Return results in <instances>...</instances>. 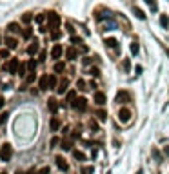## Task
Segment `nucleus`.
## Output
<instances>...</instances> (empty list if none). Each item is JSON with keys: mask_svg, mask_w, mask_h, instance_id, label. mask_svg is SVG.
Instances as JSON below:
<instances>
[{"mask_svg": "<svg viewBox=\"0 0 169 174\" xmlns=\"http://www.w3.org/2000/svg\"><path fill=\"white\" fill-rule=\"evenodd\" d=\"M138 51H140V45L136 42H131V55H138Z\"/></svg>", "mask_w": 169, "mask_h": 174, "instance_id": "a878e982", "label": "nucleus"}, {"mask_svg": "<svg viewBox=\"0 0 169 174\" xmlns=\"http://www.w3.org/2000/svg\"><path fill=\"white\" fill-rule=\"evenodd\" d=\"M0 56L2 58H9V49H2V51H0Z\"/></svg>", "mask_w": 169, "mask_h": 174, "instance_id": "a19ab883", "label": "nucleus"}, {"mask_svg": "<svg viewBox=\"0 0 169 174\" xmlns=\"http://www.w3.org/2000/svg\"><path fill=\"white\" fill-rule=\"evenodd\" d=\"M62 53H64V49H62V45H60V44H55V45H53V49H51V58H60L62 56Z\"/></svg>", "mask_w": 169, "mask_h": 174, "instance_id": "1a4fd4ad", "label": "nucleus"}, {"mask_svg": "<svg viewBox=\"0 0 169 174\" xmlns=\"http://www.w3.org/2000/svg\"><path fill=\"white\" fill-rule=\"evenodd\" d=\"M64 151H73V145L69 143V141H62V145H60Z\"/></svg>", "mask_w": 169, "mask_h": 174, "instance_id": "cd10ccee", "label": "nucleus"}, {"mask_svg": "<svg viewBox=\"0 0 169 174\" xmlns=\"http://www.w3.org/2000/svg\"><path fill=\"white\" fill-rule=\"evenodd\" d=\"M64 69H66V64L64 62H56L55 64V73H62Z\"/></svg>", "mask_w": 169, "mask_h": 174, "instance_id": "5701e85b", "label": "nucleus"}, {"mask_svg": "<svg viewBox=\"0 0 169 174\" xmlns=\"http://www.w3.org/2000/svg\"><path fill=\"white\" fill-rule=\"evenodd\" d=\"M122 67H124V71H126V73H129V69H131V62H129V58H124Z\"/></svg>", "mask_w": 169, "mask_h": 174, "instance_id": "b1692460", "label": "nucleus"}, {"mask_svg": "<svg viewBox=\"0 0 169 174\" xmlns=\"http://www.w3.org/2000/svg\"><path fill=\"white\" fill-rule=\"evenodd\" d=\"M18 67H20L18 60H17V58H11L9 64H7V71H9L11 75H17V73H18Z\"/></svg>", "mask_w": 169, "mask_h": 174, "instance_id": "39448f33", "label": "nucleus"}, {"mask_svg": "<svg viewBox=\"0 0 169 174\" xmlns=\"http://www.w3.org/2000/svg\"><path fill=\"white\" fill-rule=\"evenodd\" d=\"M138 174H142V172H138Z\"/></svg>", "mask_w": 169, "mask_h": 174, "instance_id": "13d9d810", "label": "nucleus"}, {"mask_svg": "<svg viewBox=\"0 0 169 174\" xmlns=\"http://www.w3.org/2000/svg\"><path fill=\"white\" fill-rule=\"evenodd\" d=\"M38 47H40V45H38V40H35V42H31V45L27 47V55H31V56H35V55L38 53Z\"/></svg>", "mask_w": 169, "mask_h": 174, "instance_id": "9b49d317", "label": "nucleus"}, {"mask_svg": "<svg viewBox=\"0 0 169 174\" xmlns=\"http://www.w3.org/2000/svg\"><path fill=\"white\" fill-rule=\"evenodd\" d=\"M106 118H107V113H106V111H98V120H100V122H104Z\"/></svg>", "mask_w": 169, "mask_h": 174, "instance_id": "c9c22d12", "label": "nucleus"}, {"mask_svg": "<svg viewBox=\"0 0 169 174\" xmlns=\"http://www.w3.org/2000/svg\"><path fill=\"white\" fill-rule=\"evenodd\" d=\"M0 42H2V38H0Z\"/></svg>", "mask_w": 169, "mask_h": 174, "instance_id": "4d7b16f0", "label": "nucleus"}, {"mask_svg": "<svg viewBox=\"0 0 169 174\" xmlns=\"http://www.w3.org/2000/svg\"><path fill=\"white\" fill-rule=\"evenodd\" d=\"M106 29H107V31L116 29V22H115V20H107V22H106Z\"/></svg>", "mask_w": 169, "mask_h": 174, "instance_id": "393cba45", "label": "nucleus"}, {"mask_svg": "<svg viewBox=\"0 0 169 174\" xmlns=\"http://www.w3.org/2000/svg\"><path fill=\"white\" fill-rule=\"evenodd\" d=\"M60 35H62L60 31H53V35H51V37H53V40H58V38H60Z\"/></svg>", "mask_w": 169, "mask_h": 174, "instance_id": "de8ad7c7", "label": "nucleus"}, {"mask_svg": "<svg viewBox=\"0 0 169 174\" xmlns=\"http://www.w3.org/2000/svg\"><path fill=\"white\" fill-rule=\"evenodd\" d=\"M71 42H73V44H78V45H80V44H82V38H80V37H73V38H71Z\"/></svg>", "mask_w": 169, "mask_h": 174, "instance_id": "a18cd8bd", "label": "nucleus"}, {"mask_svg": "<svg viewBox=\"0 0 169 174\" xmlns=\"http://www.w3.org/2000/svg\"><path fill=\"white\" fill-rule=\"evenodd\" d=\"M38 22V24H42V22H44V20H46V15H38L37 18H35Z\"/></svg>", "mask_w": 169, "mask_h": 174, "instance_id": "09e8293b", "label": "nucleus"}, {"mask_svg": "<svg viewBox=\"0 0 169 174\" xmlns=\"http://www.w3.org/2000/svg\"><path fill=\"white\" fill-rule=\"evenodd\" d=\"M160 24H162L164 27H167V25H169V18L166 17V15H162V17H160Z\"/></svg>", "mask_w": 169, "mask_h": 174, "instance_id": "c756f323", "label": "nucleus"}, {"mask_svg": "<svg viewBox=\"0 0 169 174\" xmlns=\"http://www.w3.org/2000/svg\"><path fill=\"white\" fill-rule=\"evenodd\" d=\"M67 85H69V80H62L60 85L56 87V93H58V95H64V93L67 91Z\"/></svg>", "mask_w": 169, "mask_h": 174, "instance_id": "f8f14e48", "label": "nucleus"}, {"mask_svg": "<svg viewBox=\"0 0 169 174\" xmlns=\"http://www.w3.org/2000/svg\"><path fill=\"white\" fill-rule=\"evenodd\" d=\"M49 83H51V89L56 87V76H55V75H51V76H49Z\"/></svg>", "mask_w": 169, "mask_h": 174, "instance_id": "4c0bfd02", "label": "nucleus"}, {"mask_svg": "<svg viewBox=\"0 0 169 174\" xmlns=\"http://www.w3.org/2000/svg\"><path fill=\"white\" fill-rule=\"evenodd\" d=\"M75 96H76L75 91H69V93H67V102H73V103H75Z\"/></svg>", "mask_w": 169, "mask_h": 174, "instance_id": "473e14b6", "label": "nucleus"}, {"mask_svg": "<svg viewBox=\"0 0 169 174\" xmlns=\"http://www.w3.org/2000/svg\"><path fill=\"white\" fill-rule=\"evenodd\" d=\"M11 158H13V147H11V143H4L2 149H0V160L2 161H9Z\"/></svg>", "mask_w": 169, "mask_h": 174, "instance_id": "f257e3e1", "label": "nucleus"}, {"mask_svg": "<svg viewBox=\"0 0 169 174\" xmlns=\"http://www.w3.org/2000/svg\"><path fill=\"white\" fill-rule=\"evenodd\" d=\"M7 29H9L11 33H18V31H20V25L17 24V22H11V24L7 25Z\"/></svg>", "mask_w": 169, "mask_h": 174, "instance_id": "412c9836", "label": "nucleus"}, {"mask_svg": "<svg viewBox=\"0 0 169 174\" xmlns=\"http://www.w3.org/2000/svg\"><path fill=\"white\" fill-rule=\"evenodd\" d=\"M104 18L111 20V15H109V13H106V11H98V13H96V20H104Z\"/></svg>", "mask_w": 169, "mask_h": 174, "instance_id": "aec40b11", "label": "nucleus"}, {"mask_svg": "<svg viewBox=\"0 0 169 174\" xmlns=\"http://www.w3.org/2000/svg\"><path fill=\"white\" fill-rule=\"evenodd\" d=\"M31 35H33V29L31 27H26L24 29V38H31Z\"/></svg>", "mask_w": 169, "mask_h": 174, "instance_id": "c85d7f7f", "label": "nucleus"}, {"mask_svg": "<svg viewBox=\"0 0 169 174\" xmlns=\"http://www.w3.org/2000/svg\"><path fill=\"white\" fill-rule=\"evenodd\" d=\"M66 56H67V60H76V49L75 47H67L66 49Z\"/></svg>", "mask_w": 169, "mask_h": 174, "instance_id": "2eb2a0df", "label": "nucleus"}, {"mask_svg": "<svg viewBox=\"0 0 169 174\" xmlns=\"http://www.w3.org/2000/svg\"><path fill=\"white\" fill-rule=\"evenodd\" d=\"M38 174H51V171H49V167H44V169L38 171Z\"/></svg>", "mask_w": 169, "mask_h": 174, "instance_id": "c03bdc74", "label": "nucleus"}, {"mask_svg": "<svg viewBox=\"0 0 169 174\" xmlns=\"http://www.w3.org/2000/svg\"><path fill=\"white\" fill-rule=\"evenodd\" d=\"M27 174H38V172L35 171V169H29V171H27Z\"/></svg>", "mask_w": 169, "mask_h": 174, "instance_id": "603ef678", "label": "nucleus"}, {"mask_svg": "<svg viewBox=\"0 0 169 174\" xmlns=\"http://www.w3.org/2000/svg\"><path fill=\"white\" fill-rule=\"evenodd\" d=\"M35 69H37V62H35V58H31V60L27 62V71H29V73H35Z\"/></svg>", "mask_w": 169, "mask_h": 174, "instance_id": "6ab92c4d", "label": "nucleus"}, {"mask_svg": "<svg viewBox=\"0 0 169 174\" xmlns=\"http://www.w3.org/2000/svg\"><path fill=\"white\" fill-rule=\"evenodd\" d=\"M104 44H106L107 47H113V49H116V47H118V40H116V38H106V40H104Z\"/></svg>", "mask_w": 169, "mask_h": 174, "instance_id": "dca6fc26", "label": "nucleus"}, {"mask_svg": "<svg viewBox=\"0 0 169 174\" xmlns=\"http://www.w3.org/2000/svg\"><path fill=\"white\" fill-rule=\"evenodd\" d=\"M129 100H131V96H129V93H127V91H118L115 102H116V103H127Z\"/></svg>", "mask_w": 169, "mask_h": 174, "instance_id": "20e7f679", "label": "nucleus"}, {"mask_svg": "<svg viewBox=\"0 0 169 174\" xmlns=\"http://www.w3.org/2000/svg\"><path fill=\"white\" fill-rule=\"evenodd\" d=\"M47 109H49V111H51L53 114H55L56 111H58V103H56L55 98H49V100H47Z\"/></svg>", "mask_w": 169, "mask_h": 174, "instance_id": "ddd939ff", "label": "nucleus"}, {"mask_svg": "<svg viewBox=\"0 0 169 174\" xmlns=\"http://www.w3.org/2000/svg\"><path fill=\"white\" fill-rule=\"evenodd\" d=\"M7 116H9V113H2V114H0V125H4V123L7 122Z\"/></svg>", "mask_w": 169, "mask_h": 174, "instance_id": "7c9ffc66", "label": "nucleus"}, {"mask_svg": "<svg viewBox=\"0 0 169 174\" xmlns=\"http://www.w3.org/2000/svg\"><path fill=\"white\" fill-rule=\"evenodd\" d=\"M76 87H78V89H86V82H84V80H78V82H76Z\"/></svg>", "mask_w": 169, "mask_h": 174, "instance_id": "37998d69", "label": "nucleus"}, {"mask_svg": "<svg viewBox=\"0 0 169 174\" xmlns=\"http://www.w3.org/2000/svg\"><path fill=\"white\" fill-rule=\"evenodd\" d=\"M133 11H135V15H136V17H138L140 20H146V15H144V13H142V11L138 9V7H133Z\"/></svg>", "mask_w": 169, "mask_h": 174, "instance_id": "bb28decb", "label": "nucleus"}, {"mask_svg": "<svg viewBox=\"0 0 169 174\" xmlns=\"http://www.w3.org/2000/svg\"><path fill=\"white\" fill-rule=\"evenodd\" d=\"M47 18H49V25H51V29H56V27L60 25V22H62V20H60V17L56 15L55 11H51V13L47 15Z\"/></svg>", "mask_w": 169, "mask_h": 174, "instance_id": "7ed1b4c3", "label": "nucleus"}, {"mask_svg": "<svg viewBox=\"0 0 169 174\" xmlns=\"http://www.w3.org/2000/svg\"><path fill=\"white\" fill-rule=\"evenodd\" d=\"M129 120H131V111H129V109H126V107H124V109H120V111H118V122L127 123Z\"/></svg>", "mask_w": 169, "mask_h": 174, "instance_id": "f03ea898", "label": "nucleus"}, {"mask_svg": "<svg viewBox=\"0 0 169 174\" xmlns=\"http://www.w3.org/2000/svg\"><path fill=\"white\" fill-rule=\"evenodd\" d=\"M73 156H75L76 161H84V160H86V154L80 153V151H73Z\"/></svg>", "mask_w": 169, "mask_h": 174, "instance_id": "4be33fe9", "label": "nucleus"}, {"mask_svg": "<svg viewBox=\"0 0 169 174\" xmlns=\"http://www.w3.org/2000/svg\"><path fill=\"white\" fill-rule=\"evenodd\" d=\"M26 67H27V65H24V64H20V67H18V73H17V75H20V76H24V75H26Z\"/></svg>", "mask_w": 169, "mask_h": 174, "instance_id": "f704fd0d", "label": "nucleus"}, {"mask_svg": "<svg viewBox=\"0 0 169 174\" xmlns=\"http://www.w3.org/2000/svg\"><path fill=\"white\" fill-rule=\"evenodd\" d=\"M151 154H153V158H155V160H156L158 163L162 161V154L158 153V149H156V147H153V149H151Z\"/></svg>", "mask_w": 169, "mask_h": 174, "instance_id": "a211bd4d", "label": "nucleus"}, {"mask_svg": "<svg viewBox=\"0 0 169 174\" xmlns=\"http://www.w3.org/2000/svg\"><path fill=\"white\" fill-rule=\"evenodd\" d=\"M147 6L151 7V11H156V9H158V6H156V2H151V0H147Z\"/></svg>", "mask_w": 169, "mask_h": 174, "instance_id": "58836bf2", "label": "nucleus"}, {"mask_svg": "<svg viewBox=\"0 0 169 174\" xmlns=\"http://www.w3.org/2000/svg\"><path fill=\"white\" fill-rule=\"evenodd\" d=\"M89 127H91V131H93V133H96V131H98V123H96L95 120H91V122H89Z\"/></svg>", "mask_w": 169, "mask_h": 174, "instance_id": "72a5a7b5", "label": "nucleus"}, {"mask_svg": "<svg viewBox=\"0 0 169 174\" xmlns=\"http://www.w3.org/2000/svg\"><path fill=\"white\" fill-rule=\"evenodd\" d=\"M66 29H67V33H71V35L75 33V29H73V25H71V24H67V25H66Z\"/></svg>", "mask_w": 169, "mask_h": 174, "instance_id": "8fccbe9b", "label": "nucleus"}, {"mask_svg": "<svg viewBox=\"0 0 169 174\" xmlns=\"http://www.w3.org/2000/svg\"><path fill=\"white\" fill-rule=\"evenodd\" d=\"M33 80H35V73H29V75L26 76V82H27V83H31Z\"/></svg>", "mask_w": 169, "mask_h": 174, "instance_id": "79ce46f5", "label": "nucleus"}, {"mask_svg": "<svg viewBox=\"0 0 169 174\" xmlns=\"http://www.w3.org/2000/svg\"><path fill=\"white\" fill-rule=\"evenodd\" d=\"M46 56H47V55H46V51H42V53H40V60H46Z\"/></svg>", "mask_w": 169, "mask_h": 174, "instance_id": "3c124183", "label": "nucleus"}, {"mask_svg": "<svg viewBox=\"0 0 169 174\" xmlns=\"http://www.w3.org/2000/svg\"><path fill=\"white\" fill-rule=\"evenodd\" d=\"M38 85H40V89H42V91H47V89H51V83H49V76H47V75H44V76L40 78Z\"/></svg>", "mask_w": 169, "mask_h": 174, "instance_id": "0eeeda50", "label": "nucleus"}, {"mask_svg": "<svg viewBox=\"0 0 169 174\" xmlns=\"http://www.w3.org/2000/svg\"><path fill=\"white\" fill-rule=\"evenodd\" d=\"M89 75H91V76H98V75H100V71H98L96 67H91V69H89Z\"/></svg>", "mask_w": 169, "mask_h": 174, "instance_id": "ea45409f", "label": "nucleus"}, {"mask_svg": "<svg viewBox=\"0 0 169 174\" xmlns=\"http://www.w3.org/2000/svg\"><path fill=\"white\" fill-rule=\"evenodd\" d=\"M0 174H6V172H0Z\"/></svg>", "mask_w": 169, "mask_h": 174, "instance_id": "6e6d98bb", "label": "nucleus"}, {"mask_svg": "<svg viewBox=\"0 0 169 174\" xmlns=\"http://www.w3.org/2000/svg\"><path fill=\"white\" fill-rule=\"evenodd\" d=\"M93 172H95L93 167H84V169H82V174H93Z\"/></svg>", "mask_w": 169, "mask_h": 174, "instance_id": "e433bc0d", "label": "nucleus"}, {"mask_svg": "<svg viewBox=\"0 0 169 174\" xmlns=\"http://www.w3.org/2000/svg\"><path fill=\"white\" fill-rule=\"evenodd\" d=\"M55 160H56V165H58V169H60V171H64V172H66V171L69 169V165H67V161L64 160V156H56Z\"/></svg>", "mask_w": 169, "mask_h": 174, "instance_id": "6e6552de", "label": "nucleus"}, {"mask_svg": "<svg viewBox=\"0 0 169 174\" xmlns=\"http://www.w3.org/2000/svg\"><path fill=\"white\" fill-rule=\"evenodd\" d=\"M49 127H51V131H53V133H56V131L60 129V120H58L56 116H53V118H51V122H49Z\"/></svg>", "mask_w": 169, "mask_h": 174, "instance_id": "4468645a", "label": "nucleus"}, {"mask_svg": "<svg viewBox=\"0 0 169 174\" xmlns=\"http://www.w3.org/2000/svg\"><path fill=\"white\" fill-rule=\"evenodd\" d=\"M58 143H60V140H58V138H53V140H51V147H56V145H58Z\"/></svg>", "mask_w": 169, "mask_h": 174, "instance_id": "49530a36", "label": "nucleus"}, {"mask_svg": "<svg viewBox=\"0 0 169 174\" xmlns=\"http://www.w3.org/2000/svg\"><path fill=\"white\" fill-rule=\"evenodd\" d=\"M2 105H4V100H2V98H0V107H2Z\"/></svg>", "mask_w": 169, "mask_h": 174, "instance_id": "864d4df0", "label": "nucleus"}, {"mask_svg": "<svg viewBox=\"0 0 169 174\" xmlns=\"http://www.w3.org/2000/svg\"><path fill=\"white\" fill-rule=\"evenodd\" d=\"M166 53H167V55H169V49H166Z\"/></svg>", "mask_w": 169, "mask_h": 174, "instance_id": "5fc2aeb1", "label": "nucleus"}, {"mask_svg": "<svg viewBox=\"0 0 169 174\" xmlns=\"http://www.w3.org/2000/svg\"><path fill=\"white\" fill-rule=\"evenodd\" d=\"M73 107L78 109V111H86V109H87V100H86V98H78V100H75Z\"/></svg>", "mask_w": 169, "mask_h": 174, "instance_id": "423d86ee", "label": "nucleus"}, {"mask_svg": "<svg viewBox=\"0 0 169 174\" xmlns=\"http://www.w3.org/2000/svg\"><path fill=\"white\" fill-rule=\"evenodd\" d=\"M31 20H33V17H31V15H29V13H26V15H24V17H22V22H24V24H29V22H31Z\"/></svg>", "mask_w": 169, "mask_h": 174, "instance_id": "2f4dec72", "label": "nucleus"}, {"mask_svg": "<svg viewBox=\"0 0 169 174\" xmlns=\"http://www.w3.org/2000/svg\"><path fill=\"white\" fill-rule=\"evenodd\" d=\"M6 44H7V47H9V49H17V45H18V42H17L15 38H11V37H7V38H6Z\"/></svg>", "mask_w": 169, "mask_h": 174, "instance_id": "f3484780", "label": "nucleus"}, {"mask_svg": "<svg viewBox=\"0 0 169 174\" xmlns=\"http://www.w3.org/2000/svg\"><path fill=\"white\" fill-rule=\"evenodd\" d=\"M107 174H109V172H107Z\"/></svg>", "mask_w": 169, "mask_h": 174, "instance_id": "bf43d9fd", "label": "nucleus"}, {"mask_svg": "<svg viewBox=\"0 0 169 174\" xmlns=\"http://www.w3.org/2000/svg\"><path fill=\"white\" fill-rule=\"evenodd\" d=\"M95 103H96V105H104V103H106V95H104L102 91H96V93H95Z\"/></svg>", "mask_w": 169, "mask_h": 174, "instance_id": "9d476101", "label": "nucleus"}]
</instances>
